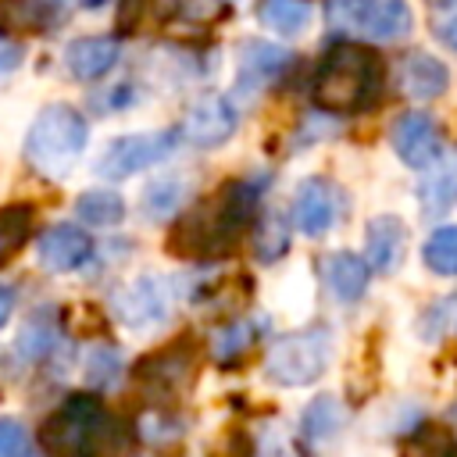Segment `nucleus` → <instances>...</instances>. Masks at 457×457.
<instances>
[{
    "label": "nucleus",
    "mask_w": 457,
    "mask_h": 457,
    "mask_svg": "<svg viewBox=\"0 0 457 457\" xmlns=\"http://www.w3.org/2000/svg\"><path fill=\"white\" fill-rule=\"evenodd\" d=\"M75 4H79V7H100L104 0H75Z\"/></svg>",
    "instance_id": "4c0bfd02"
},
{
    "label": "nucleus",
    "mask_w": 457,
    "mask_h": 457,
    "mask_svg": "<svg viewBox=\"0 0 457 457\" xmlns=\"http://www.w3.org/2000/svg\"><path fill=\"white\" fill-rule=\"evenodd\" d=\"M118 371H121V357H118L114 346H96V350L86 357V382H93V386L114 382Z\"/></svg>",
    "instance_id": "cd10ccee"
},
{
    "label": "nucleus",
    "mask_w": 457,
    "mask_h": 457,
    "mask_svg": "<svg viewBox=\"0 0 457 457\" xmlns=\"http://www.w3.org/2000/svg\"><path fill=\"white\" fill-rule=\"evenodd\" d=\"M232 132H236V107L225 96H204L182 118V136L196 146H218Z\"/></svg>",
    "instance_id": "1a4fd4ad"
},
{
    "label": "nucleus",
    "mask_w": 457,
    "mask_h": 457,
    "mask_svg": "<svg viewBox=\"0 0 457 457\" xmlns=\"http://www.w3.org/2000/svg\"><path fill=\"white\" fill-rule=\"evenodd\" d=\"M339 421H343L339 400L336 396H318L303 411V436L307 439H325V436H332L339 428Z\"/></svg>",
    "instance_id": "393cba45"
},
{
    "label": "nucleus",
    "mask_w": 457,
    "mask_h": 457,
    "mask_svg": "<svg viewBox=\"0 0 457 457\" xmlns=\"http://www.w3.org/2000/svg\"><path fill=\"white\" fill-rule=\"evenodd\" d=\"M261 457H296V453H293L289 439H271V443L264 446V453H261Z\"/></svg>",
    "instance_id": "c9c22d12"
},
{
    "label": "nucleus",
    "mask_w": 457,
    "mask_h": 457,
    "mask_svg": "<svg viewBox=\"0 0 457 457\" xmlns=\"http://www.w3.org/2000/svg\"><path fill=\"white\" fill-rule=\"evenodd\" d=\"M171 311V282L164 278H136L129 289L114 296V314L129 328H150L164 321Z\"/></svg>",
    "instance_id": "6e6552de"
},
{
    "label": "nucleus",
    "mask_w": 457,
    "mask_h": 457,
    "mask_svg": "<svg viewBox=\"0 0 457 457\" xmlns=\"http://www.w3.org/2000/svg\"><path fill=\"white\" fill-rule=\"evenodd\" d=\"M389 143L407 168H428L443 154L439 125L425 111H403L389 129Z\"/></svg>",
    "instance_id": "0eeeda50"
},
{
    "label": "nucleus",
    "mask_w": 457,
    "mask_h": 457,
    "mask_svg": "<svg viewBox=\"0 0 457 457\" xmlns=\"http://www.w3.org/2000/svg\"><path fill=\"white\" fill-rule=\"evenodd\" d=\"M171 150H175V132L171 129L118 136L114 143H107L104 157L96 161V175H104V179H125V175H136V171L164 161Z\"/></svg>",
    "instance_id": "423d86ee"
},
{
    "label": "nucleus",
    "mask_w": 457,
    "mask_h": 457,
    "mask_svg": "<svg viewBox=\"0 0 457 457\" xmlns=\"http://www.w3.org/2000/svg\"><path fill=\"white\" fill-rule=\"evenodd\" d=\"M50 343H54V332H50V328H43V325H29V328L21 332V339H18V350H21L29 361H39V357L46 353Z\"/></svg>",
    "instance_id": "2f4dec72"
},
{
    "label": "nucleus",
    "mask_w": 457,
    "mask_h": 457,
    "mask_svg": "<svg viewBox=\"0 0 457 457\" xmlns=\"http://www.w3.org/2000/svg\"><path fill=\"white\" fill-rule=\"evenodd\" d=\"M50 0H0V36L11 32H36L54 18Z\"/></svg>",
    "instance_id": "6ab92c4d"
},
{
    "label": "nucleus",
    "mask_w": 457,
    "mask_h": 457,
    "mask_svg": "<svg viewBox=\"0 0 457 457\" xmlns=\"http://www.w3.org/2000/svg\"><path fill=\"white\" fill-rule=\"evenodd\" d=\"M29 228H32V207L29 204H11L0 211V264L21 250V243L29 239Z\"/></svg>",
    "instance_id": "b1692460"
},
{
    "label": "nucleus",
    "mask_w": 457,
    "mask_h": 457,
    "mask_svg": "<svg viewBox=\"0 0 457 457\" xmlns=\"http://www.w3.org/2000/svg\"><path fill=\"white\" fill-rule=\"evenodd\" d=\"M332 7H336V11H353V14L361 11V14H364V11L371 7V0H332Z\"/></svg>",
    "instance_id": "e433bc0d"
},
{
    "label": "nucleus",
    "mask_w": 457,
    "mask_h": 457,
    "mask_svg": "<svg viewBox=\"0 0 457 457\" xmlns=\"http://www.w3.org/2000/svg\"><path fill=\"white\" fill-rule=\"evenodd\" d=\"M261 186L250 182H225L218 193L189 207L186 214L175 218L168 232V253L175 257H218L236 250L243 239L253 204H257Z\"/></svg>",
    "instance_id": "f257e3e1"
},
{
    "label": "nucleus",
    "mask_w": 457,
    "mask_h": 457,
    "mask_svg": "<svg viewBox=\"0 0 457 457\" xmlns=\"http://www.w3.org/2000/svg\"><path fill=\"white\" fill-rule=\"evenodd\" d=\"M250 339H253V325H246V321L228 325V328H221V336L214 339V357H218V361H236V357L250 346Z\"/></svg>",
    "instance_id": "c85d7f7f"
},
{
    "label": "nucleus",
    "mask_w": 457,
    "mask_h": 457,
    "mask_svg": "<svg viewBox=\"0 0 457 457\" xmlns=\"http://www.w3.org/2000/svg\"><path fill=\"white\" fill-rule=\"evenodd\" d=\"M118 61V43L111 36H82L75 39L68 50H64V64L75 79L89 82V79H100L104 71H111Z\"/></svg>",
    "instance_id": "2eb2a0df"
},
{
    "label": "nucleus",
    "mask_w": 457,
    "mask_h": 457,
    "mask_svg": "<svg viewBox=\"0 0 457 457\" xmlns=\"http://www.w3.org/2000/svg\"><path fill=\"white\" fill-rule=\"evenodd\" d=\"M457 200V150H443L418 182V204L425 218H439Z\"/></svg>",
    "instance_id": "ddd939ff"
},
{
    "label": "nucleus",
    "mask_w": 457,
    "mask_h": 457,
    "mask_svg": "<svg viewBox=\"0 0 457 457\" xmlns=\"http://www.w3.org/2000/svg\"><path fill=\"white\" fill-rule=\"evenodd\" d=\"M382 93V61L371 46L353 43V39H336L318 71L311 96L318 107L336 111V114H353L368 111Z\"/></svg>",
    "instance_id": "f03ea898"
},
{
    "label": "nucleus",
    "mask_w": 457,
    "mask_h": 457,
    "mask_svg": "<svg viewBox=\"0 0 457 457\" xmlns=\"http://www.w3.org/2000/svg\"><path fill=\"white\" fill-rule=\"evenodd\" d=\"M403 457H457V446L439 425H421L414 436L403 439Z\"/></svg>",
    "instance_id": "a878e982"
},
{
    "label": "nucleus",
    "mask_w": 457,
    "mask_h": 457,
    "mask_svg": "<svg viewBox=\"0 0 457 457\" xmlns=\"http://www.w3.org/2000/svg\"><path fill=\"white\" fill-rule=\"evenodd\" d=\"M364 32L371 39H400L411 32V7L403 0H382V4H371L361 18Z\"/></svg>",
    "instance_id": "a211bd4d"
},
{
    "label": "nucleus",
    "mask_w": 457,
    "mask_h": 457,
    "mask_svg": "<svg viewBox=\"0 0 457 457\" xmlns=\"http://www.w3.org/2000/svg\"><path fill=\"white\" fill-rule=\"evenodd\" d=\"M286 246H289L286 221H282L278 211H268V214L257 221V243H253V250H257L261 261H275V257L286 253Z\"/></svg>",
    "instance_id": "bb28decb"
},
{
    "label": "nucleus",
    "mask_w": 457,
    "mask_h": 457,
    "mask_svg": "<svg viewBox=\"0 0 457 457\" xmlns=\"http://www.w3.org/2000/svg\"><path fill=\"white\" fill-rule=\"evenodd\" d=\"M75 211L86 225H114L125 218V200L114 189H89L75 200Z\"/></svg>",
    "instance_id": "412c9836"
},
{
    "label": "nucleus",
    "mask_w": 457,
    "mask_h": 457,
    "mask_svg": "<svg viewBox=\"0 0 457 457\" xmlns=\"http://www.w3.org/2000/svg\"><path fill=\"white\" fill-rule=\"evenodd\" d=\"M407 250V228L396 214H378L368 221V268L371 271H396Z\"/></svg>",
    "instance_id": "4468645a"
},
{
    "label": "nucleus",
    "mask_w": 457,
    "mask_h": 457,
    "mask_svg": "<svg viewBox=\"0 0 457 457\" xmlns=\"http://www.w3.org/2000/svg\"><path fill=\"white\" fill-rule=\"evenodd\" d=\"M421 261L436 275H457V225L436 228L421 246Z\"/></svg>",
    "instance_id": "5701e85b"
},
{
    "label": "nucleus",
    "mask_w": 457,
    "mask_h": 457,
    "mask_svg": "<svg viewBox=\"0 0 457 457\" xmlns=\"http://www.w3.org/2000/svg\"><path fill=\"white\" fill-rule=\"evenodd\" d=\"M186 371H189V353H182V350L154 353L136 368L139 382H150V386H179L186 378Z\"/></svg>",
    "instance_id": "4be33fe9"
},
{
    "label": "nucleus",
    "mask_w": 457,
    "mask_h": 457,
    "mask_svg": "<svg viewBox=\"0 0 457 457\" xmlns=\"http://www.w3.org/2000/svg\"><path fill=\"white\" fill-rule=\"evenodd\" d=\"M289 50L278 46V43H246L243 54H239V75H236V93L239 96H253L261 93L268 82H275L286 64H289Z\"/></svg>",
    "instance_id": "9b49d317"
},
{
    "label": "nucleus",
    "mask_w": 457,
    "mask_h": 457,
    "mask_svg": "<svg viewBox=\"0 0 457 457\" xmlns=\"http://www.w3.org/2000/svg\"><path fill=\"white\" fill-rule=\"evenodd\" d=\"M89 250H93L89 236L75 225H50L36 243V257L46 271H71V268L86 264Z\"/></svg>",
    "instance_id": "f8f14e48"
},
{
    "label": "nucleus",
    "mask_w": 457,
    "mask_h": 457,
    "mask_svg": "<svg viewBox=\"0 0 457 457\" xmlns=\"http://www.w3.org/2000/svg\"><path fill=\"white\" fill-rule=\"evenodd\" d=\"M89 139L86 118L68 107V104H50L36 114V121L29 125L25 136V161L46 175V179H61L71 171V164L82 157Z\"/></svg>",
    "instance_id": "7ed1b4c3"
},
{
    "label": "nucleus",
    "mask_w": 457,
    "mask_h": 457,
    "mask_svg": "<svg viewBox=\"0 0 457 457\" xmlns=\"http://www.w3.org/2000/svg\"><path fill=\"white\" fill-rule=\"evenodd\" d=\"M175 182H154L150 186V193H146V207L154 211V218L157 214H168L171 207H175V200H179V189H171Z\"/></svg>",
    "instance_id": "473e14b6"
},
{
    "label": "nucleus",
    "mask_w": 457,
    "mask_h": 457,
    "mask_svg": "<svg viewBox=\"0 0 457 457\" xmlns=\"http://www.w3.org/2000/svg\"><path fill=\"white\" fill-rule=\"evenodd\" d=\"M453 414H457V400H453Z\"/></svg>",
    "instance_id": "58836bf2"
},
{
    "label": "nucleus",
    "mask_w": 457,
    "mask_h": 457,
    "mask_svg": "<svg viewBox=\"0 0 457 457\" xmlns=\"http://www.w3.org/2000/svg\"><path fill=\"white\" fill-rule=\"evenodd\" d=\"M446 68L443 61H436L432 54H407L400 61V89L411 96V100H432L446 89Z\"/></svg>",
    "instance_id": "dca6fc26"
},
{
    "label": "nucleus",
    "mask_w": 457,
    "mask_h": 457,
    "mask_svg": "<svg viewBox=\"0 0 457 457\" xmlns=\"http://www.w3.org/2000/svg\"><path fill=\"white\" fill-rule=\"evenodd\" d=\"M11 311H14V289L0 282V328L7 325V318H11Z\"/></svg>",
    "instance_id": "72a5a7b5"
},
{
    "label": "nucleus",
    "mask_w": 457,
    "mask_h": 457,
    "mask_svg": "<svg viewBox=\"0 0 457 457\" xmlns=\"http://www.w3.org/2000/svg\"><path fill=\"white\" fill-rule=\"evenodd\" d=\"M432 32L457 54V0H432Z\"/></svg>",
    "instance_id": "c756f323"
},
{
    "label": "nucleus",
    "mask_w": 457,
    "mask_h": 457,
    "mask_svg": "<svg viewBox=\"0 0 457 457\" xmlns=\"http://www.w3.org/2000/svg\"><path fill=\"white\" fill-rule=\"evenodd\" d=\"M321 268H325V282H328L332 296L343 300V303H353V300L364 293L368 275H371L368 261L357 257V253H350V250H336V253H328Z\"/></svg>",
    "instance_id": "f3484780"
},
{
    "label": "nucleus",
    "mask_w": 457,
    "mask_h": 457,
    "mask_svg": "<svg viewBox=\"0 0 457 457\" xmlns=\"http://www.w3.org/2000/svg\"><path fill=\"white\" fill-rule=\"evenodd\" d=\"M257 18L278 36H296L307 29L311 7L303 0H257Z\"/></svg>",
    "instance_id": "aec40b11"
},
{
    "label": "nucleus",
    "mask_w": 457,
    "mask_h": 457,
    "mask_svg": "<svg viewBox=\"0 0 457 457\" xmlns=\"http://www.w3.org/2000/svg\"><path fill=\"white\" fill-rule=\"evenodd\" d=\"M332 353V339L325 328H307V332H293L282 336L268 357H264V375L275 386H311L314 378H321L325 364Z\"/></svg>",
    "instance_id": "39448f33"
},
{
    "label": "nucleus",
    "mask_w": 457,
    "mask_h": 457,
    "mask_svg": "<svg viewBox=\"0 0 457 457\" xmlns=\"http://www.w3.org/2000/svg\"><path fill=\"white\" fill-rule=\"evenodd\" d=\"M339 218V193L325 179H307L293 200V221L303 236H321Z\"/></svg>",
    "instance_id": "9d476101"
},
{
    "label": "nucleus",
    "mask_w": 457,
    "mask_h": 457,
    "mask_svg": "<svg viewBox=\"0 0 457 457\" xmlns=\"http://www.w3.org/2000/svg\"><path fill=\"white\" fill-rule=\"evenodd\" d=\"M25 446H29L25 428L11 418H0V457H21Z\"/></svg>",
    "instance_id": "7c9ffc66"
},
{
    "label": "nucleus",
    "mask_w": 457,
    "mask_h": 457,
    "mask_svg": "<svg viewBox=\"0 0 457 457\" xmlns=\"http://www.w3.org/2000/svg\"><path fill=\"white\" fill-rule=\"evenodd\" d=\"M107 428V411L96 396H68L39 428V443L50 457H96Z\"/></svg>",
    "instance_id": "20e7f679"
},
{
    "label": "nucleus",
    "mask_w": 457,
    "mask_h": 457,
    "mask_svg": "<svg viewBox=\"0 0 457 457\" xmlns=\"http://www.w3.org/2000/svg\"><path fill=\"white\" fill-rule=\"evenodd\" d=\"M18 61H21V50L11 43H0V71H11Z\"/></svg>",
    "instance_id": "f704fd0d"
}]
</instances>
